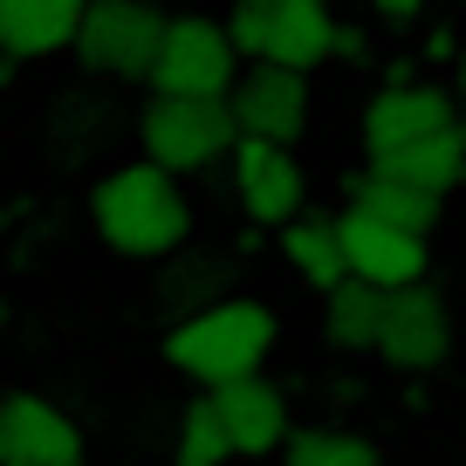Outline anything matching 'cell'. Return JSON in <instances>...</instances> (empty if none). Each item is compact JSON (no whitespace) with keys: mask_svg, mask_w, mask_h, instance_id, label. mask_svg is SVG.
<instances>
[{"mask_svg":"<svg viewBox=\"0 0 466 466\" xmlns=\"http://www.w3.org/2000/svg\"><path fill=\"white\" fill-rule=\"evenodd\" d=\"M343 48V28H336L329 0H281L275 28H268V62H289V69H316Z\"/></svg>","mask_w":466,"mask_h":466,"instance_id":"14","label":"cell"},{"mask_svg":"<svg viewBox=\"0 0 466 466\" xmlns=\"http://www.w3.org/2000/svg\"><path fill=\"white\" fill-rule=\"evenodd\" d=\"M364 7H370L378 21H411V15L425 7V0H364Z\"/></svg>","mask_w":466,"mask_h":466,"instance_id":"23","label":"cell"},{"mask_svg":"<svg viewBox=\"0 0 466 466\" xmlns=\"http://www.w3.org/2000/svg\"><path fill=\"white\" fill-rule=\"evenodd\" d=\"M439 199H446L439 186H419V178L378 172V165H370V172L357 178V192H350V206H364V213H378V219H398V227H419V233L439 227Z\"/></svg>","mask_w":466,"mask_h":466,"instance_id":"18","label":"cell"},{"mask_svg":"<svg viewBox=\"0 0 466 466\" xmlns=\"http://www.w3.org/2000/svg\"><path fill=\"white\" fill-rule=\"evenodd\" d=\"M233 192H240V213L254 227H289L302 213V165H295V145H275V137H240L233 145Z\"/></svg>","mask_w":466,"mask_h":466,"instance_id":"8","label":"cell"},{"mask_svg":"<svg viewBox=\"0 0 466 466\" xmlns=\"http://www.w3.org/2000/svg\"><path fill=\"white\" fill-rule=\"evenodd\" d=\"M452 350V316H446V295L432 281H405V289L384 295V336H378V357L391 370H439Z\"/></svg>","mask_w":466,"mask_h":466,"instance_id":"6","label":"cell"},{"mask_svg":"<svg viewBox=\"0 0 466 466\" xmlns=\"http://www.w3.org/2000/svg\"><path fill=\"white\" fill-rule=\"evenodd\" d=\"M172 289H158V309L165 316H199V309H213L219 295H227V261H213V254H192V261H178L172 275Z\"/></svg>","mask_w":466,"mask_h":466,"instance_id":"19","label":"cell"},{"mask_svg":"<svg viewBox=\"0 0 466 466\" xmlns=\"http://www.w3.org/2000/svg\"><path fill=\"white\" fill-rule=\"evenodd\" d=\"M172 21L151 7V0H89L83 28H76V62L89 76H110V83H137L158 69V48Z\"/></svg>","mask_w":466,"mask_h":466,"instance_id":"4","label":"cell"},{"mask_svg":"<svg viewBox=\"0 0 466 466\" xmlns=\"http://www.w3.org/2000/svg\"><path fill=\"white\" fill-rule=\"evenodd\" d=\"M137 137H145V158L172 165V172H206V165L233 158L240 116H233L227 96H172V89H158L145 103V116H137Z\"/></svg>","mask_w":466,"mask_h":466,"instance_id":"3","label":"cell"},{"mask_svg":"<svg viewBox=\"0 0 466 466\" xmlns=\"http://www.w3.org/2000/svg\"><path fill=\"white\" fill-rule=\"evenodd\" d=\"M343 248H350V275H364V281H384V289L425 281V233L419 227H398V219H378L364 206H350Z\"/></svg>","mask_w":466,"mask_h":466,"instance_id":"9","label":"cell"},{"mask_svg":"<svg viewBox=\"0 0 466 466\" xmlns=\"http://www.w3.org/2000/svg\"><path fill=\"white\" fill-rule=\"evenodd\" d=\"M0 460L7 466H76L83 460V432H76V419H62L48 398L15 391L0 405Z\"/></svg>","mask_w":466,"mask_h":466,"instance_id":"10","label":"cell"},{"mask_svg":"<svg viewBox=\"0 0 466 466\" xmlns=\"http://www.w3.org/2000/svg\"><path fill=\"white\" fill-rule=\"evenodd\" d=\"M233 83H240V42H233V28H219L206 15H178L165 28L151 89H172V96H233Z\"/></svg>","mask_w":466,"mask_h":466,"instance_id":"5","label":"cell"},{"mask_svg":"<svg viewBox=\"0 0 466 466\" xmlns=\"http://www.w3.org/2000/svg\"><path fill=\"white\" fill-rule=\"evenodd\" d=\"M89 0H0V48L15 62H48L76 48Z\"/></svg>","mask_w":466,"mask_h":466,"instance_id":"12","label":"cell"},{"mask_svg":"<svg viewBox=\"0 0 466 466\" xmlns=\"http://www.w3.org/2000/svg\"><path fill=\"white\" fill-rule=\"evenodd\" d=\"M289 466H378V446L364 432H329V425H309V432H289Z\"/></svg>","mask_w":466,"mask_h":466,"instance_id":"20","label":"cell"},{"mask_svg":"<svg viewBox=\"0 0 466 466\" xmlns=\"http://www.w3.org/2000/svg\"><path fill=\"white\" fill-rule=\"evenodd\" d=\"M275 350V309L248 302V295H219L213 309L199 316H178L172 336H165V357L172 370H186L192 384H233V378H254Z\"/></svg>","mask_w":466,"mask_h":466,"instance_id":"2","label":"cell"},{"mask_svg":"<svg viewBox=\"0 0 466 466\" xmlns=\"http://www.w3.org/2000/svg\"><path fill=\"white\" fill-rule=\"evenodd\" d=\"M446 124H460V110H452V96L446 89H432V83H384L378 96H370V110H364V151L378 158V151H391V145H411V137H425V131H446Z\"/></svg>","mask_w":466,"mask_h":466,"instance_id":"11","label":"cell"},{"mask_svg":"<svg viewBox=\"0 0 466 466\" xmlns=\"http://www.w3.org/2000/svg\"><path fill=\"white\" fill-rule=\"evenodd\" d=\"M281 254L289 268L309 281L316 295H329L336 281L350 275V248H343V213H295L281 227Z\"/></svg>","mask_w":466,"mask_h":466,"instance_id":"15","label":"cell"},{"mask_svg":"<svg viewBox=\"0 0 466 466\" xmlns=\"http://www.w3.org/2000/svg\"><path fill=\"white\" fill-rule=\"evenodd\" d=\"M213 405L233 432V452H275L289 446V405L281 391L254 370V378H233V384H213Z\"/></svg>","mask_w":466,"mask_h":466,"instance_id":"13","label":"cell"},{"mask_svg":"<svg viewBox=\"0 0 466 466\" xmlns=\"http://www.w3.org/2000/svg\"><path fill=\"white\" fill-rule=\"evenodd\" d=\"M178 466H219L233 452V432H227V419H219V405H213V391L199 398V405H186V419H178Z\"/></svg>","mask_w":466,"mask_h":466,"instance_id":"21","label":"cell"},{"mask_svg":"<svg viewBox=\"0 0 466 466\" xmlns=\"http://www.w3.org/2000/svg\"><path fill=\"white\" fill-rule=\"evenodd\" d=\"M89 227H96L103 248L131 254V261H158V254H178L192 233V206L178 192V172L158 158L145 165H116L110 178H96L89 192Z\"/></svg>","mask_w":466,"mask_h":466,"instance_id":"1","label":"cell"},{"mask_svg":"<svg viewBox=\"0 0 466 466\" xmlns=\"http://www.w3.org/2000/svg\"><path fill=\"white\" fill-rule=\"evenodd\" d=\"M233 116H240V137H275V145H295L309 131V69H289V62H254L233 83Z\"/></svg>","mask_w":466,"mask_h":466,"instance_id":"7","label":"cell"},{"mask_svg":"<svg viewBox=\"0 0 466 466\" xmlns=\"http://www.w3.org/2000/svg\"><path fill=\"white\" fill-rule=\"evenodd\" d=\"M275 7H281V0H233V7H227V28H233V42H240L248 62H261L268 28H275Z\"/></svg>","mask_w":466,"mask_h":466,"instance_id":"22","label":"cell"},{"mask_svg":"<svg viewBox=\"0 0 466 466\" xmlns=\"http://www.w3.org/2000/svg\"><path fill=\"white\" fill-rule=\"evenodd\" d=\"M384 281H364V275H343L329 295H322V336L336 350H378L384 336Z\"/></svg>","mask_w":466,"mask_h":466,"instance_id":"17","label":"cell"},{"mask_svg":"<svg viewBox=\"0 0 466 466\" xmlns=\"http://www.w3.org/2000/svg\"><path fill=\"white\" fill-rule=\"evenodd\" d=\"M378 172H398V178H419V186H439V192H452L466 178V116L460 124H446V131H425V137H411V145H391V151H378Z\"/></svg>","mask_w":466,"mask_h":466,"instance_id":"16","label":"cell"}]
</instances>
